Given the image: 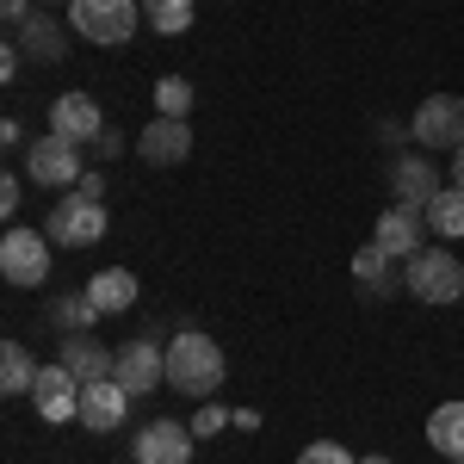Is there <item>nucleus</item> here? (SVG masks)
I'll use <instances>...</instances> for the list:
<instances>
[{"mask_svg":"<svg viewBox=\"0 0 464 464\" xmlns=\"http://www.w3.org/2000/svg\"><path fill=\"white\" fill-rule=\"evenodd\" d=\"M223 347H217L205 328H179L174 341H168V391L192 396V402H211L223 391Z\"/></svg>","mask_w":464,"mask_h":464,"instance_id":"obj_1","label":"nucleus"},{"mask_svg":"<svg viewBox=\"0 0 464 464\" xmlns=\"http://www.w3.org/2000/svg\"><path fill=\"white\" fill-rule=\"evenodd\" d=\"M402 291L421 304H459L464 297V260L452 248H421L415 260H402Z\"/></svg>","mask_w":464,"mask_h":464,"instance_id":"obj_2","label":"nucleus"},{"mask_svg":"<svg viewBox=\"0 0 464 464\" xmlns=\"http://www.w3.org/2000/svg\"><path fill=\"white\" fill-rule=\"evenodd\" d=\"M44 236L56 248H93L106 242V198H87V192H63L50 217H44Z\"/></svg>","mask_w":464,"mask_h":464,"instance_id":"obj_3","label":"nucleus"},{"mask_svg":"<svg viewBox=\"0 0 464 464\" xmlns=\"http://www.w3.org/2000/svg\"><path fill=\"white\" fill-rule=\"evenodd\" d=\"M50 236H37V229H6L0 236V279L13 291H37V285H50Z\"/></svg>","mask_w":464,"mask_h":464,"instance_id":"obj_4","label":"nucleus"},{"mask_svg":"<svg viewBox=\"0 0 464 464\" xmlns=\"http://www.w3.org/2000/svg\"><path fill=\"white\" fill-rule=\"evenodd\" d=\"M69 25L87 44H130L137 37V0H69Z\"/></svg>","mask_w":464,"mask_h":464,"instance_id":"obj_5","label":"nucleus"},{"mask_svg":"<svg viewBox=\"0 0 464 464\" xmlns=\"http://www.w3.org/2000/svg\"><path fill=\"white\" fill-rule=\"evenodd\" d=\"M409 143L428 149V155L459 149L464 143V100H459V93H433V100H421L415 118H409Z\"/></svg>","mask_w":464,"mask_h":464,"instance_id":"obj_6","label":"nucleus"},{"mask_svg":"<svg viewBox=\"0 0 464 464\" xmlns=\"http://www.w3.org/2000/svg\"><path fill=\"white\" fill-rule=\"evenodd\" d=\"M111 378L130 396L161 391V384H168V347H155L149 334H130V341L118 347V359H111Z\"/></svg>","mask_w":464,"mask_h":464,"instance_id":"obj_7","label":"nucleus"},{"mask_svg":"<svg viewBox=\"0 0 464 464\" xmlns=\"http://www.w3.org/2000/svg\"><path fill=\"white\" fill-rule=\"evenodd\" d=\"M81 143H69V137H37V143H25V179H37V186H81Z\"/></svg>","mask_w":464,"mask_h":464,"instance_id":"obj_8","label":"nucleus"},{"mask_svg":"<svg viewBox=\"0 0 464 464\" xmlns=\"http://www.w3.org/2000/svg\"><path fill=\"white\" fill-rule=\"evenodd\" d=\"M32 402H37V415L44 421H81V378H74L69 365L56 359V365H44L37 372V384H32Z\"/></svg>","mask_w":464,"mask_h":464,"instance_id":"obj_9","label":"nucleus"},{"mask_svg":"<svg viewBox=\"0 0 464 464\" xmlns=\"http://www.w3.org/2000/svg\"><path fill=\"white\" fill-rule=\"evenodd\" d=\"M192 155V124L186 118H155L137 130V161L143 168H179Z\"/></svg>","mask_w":464,"mask_h":464,"instance_id":"obj_10","label":"nucleus"},{"mask_svg":"<svg viewBox=\"0 0 464 464\" xmlns=\"http://www.w3.org/2000/svg\"><path fill=\"white\" fill-rule=\"evenodd\" d=\"M372 242H378V248L391 254V260H415V254L428 248V211H409V205H391V211L378 217Z\"/></svg>","mask_w":464,"mask_h":464,"instance_id":"obj_11","label":"nucleus"},{"mask_svg":"<svg viewBox=\"0 0 464 464\" xmlns=\"http://www.w3.org/2000/svg\"><path fill=\"white\" fill-rule=\"evenodd\" d=\"M124 415H130V391H124L118 378H93V384H81V428H87V433H118V428H124Z\"/></svg>","mask_w":464,"mask_h":464,"instance_id":"obj_12","label":"nucleus"},{"mask_svg":"<svg viewBox=\"0 0 464 464\" xmlns=\"http://www.w3.org/2000/svg\"><path fill=\"white\" fill-rule=\"evenodd\" d=\"M192 446H198V433L186 421H149L137 433V446H130V459L137 464H192Z\"/></svg>","mask_w":464,"mask_h":464,"instance_id":"obj_13","label":"nucleus"},{"mask_svg":"<svg viewBox=\"0 0 464 464\" xmlns=\"http://www.w3.org/2000/svg\"><path fill=\"white\" fill-rule=\"evenodd\" d=\"M433 192H440V174H433V155H396L391 161V205H409V211H428Z\"/></svg>","mask_w":464,"mask_h":464,"instance_id":"obj_14","label":"nucleus"},{"mask_svg":"<svg viewBox=\"0 0 464 464\" xmlns=\"http://www.w3.org/2000/svg\"><path fill=\"white\" fill-rule=\"evenodd\" d=\"M50 130L69 137V143H93V137L106 130V111H100L93 93H63V100L50 106Z\"/></svg>","mask_w":464,"mask_h":464,"instance_id":"obj_15","label":"nucleus"},{"mask_svg":"<svg viewBox=\"0 0 464 464\" xmlns=\"http://www.w3.org/2000/svg\"><path fill=\"white\" fill-rule=\"evenodd\" d=\"M13 44H19L32 63H63V56H69V25H63V19H50V13L37 6L32 19L13 32Z\"/></svg>","mask_w":464,"mask_h":464,"instance_id":"obj_16","label":"nucleus"},{"mask_svg":"<svg viewBox=\"0 0 464 464\" xmlns=\"http://www.w3.org/2000/svg\"><path fill=\"white\" fill-rule=\"evenodd\" d=\"M402 260H391V254L378 248V242H365V248L353 254V279H359V291L365 297H396L402 291V273H396Z\"/></svg>","mask_w":464,"mask_h":464,"instance_id":"obj_17","label":"nucleus"},{"mask_svg":"<svg viewBox=\"0 0 464 464\" xmlns=\"http://www.w3.org/2000/svg\"><path fill=\"white\" fill-rule=\"evenodd\" d=\"M63 365H69L81 384H93V378H111V359H118V347H100L93 334H63Z\"/></svg>","mask_w":464,"mask_h":464,"instance_id":"obj_18","label":"nucleus"},{"mask_svg":"<svg viewBox=\"0 0 464 464\" xmlns=\"http://www.w3.org/2000/svg\"><path fill=\"white\" fill-rule=\"evenodd\" d=\"M137 273H130V266H106V273H93V279H87V297H93V304H100V316H118V310H130V304H137Z\"/></svg>","mask_w":464,"mask_h":464,"instance_id":"obj_19","label":"nucleus"},{"mask_svg":"<svg viewBox=\"0 0 464 464\" xmlns=\"http://www.w3.org/2000/svg\"><path fill=\"white\" fill-rule=\"evenodd\" d=\"M428 446L446 452L452 464L464 459V402H440V409L428 415Z\"/></svg>","mask_w":464,"mask_h":464,"instance_id":"obj_20","label":"nucleus"},{"mask_svg":"<svg viewBox=\"0 0 464 464\" xmlns=\"http://www.w3.org/2000/svg\"><path fill=\"white\" fill-rule=\"evenodd\" d=\"M37 372H44V365L25 353V341H6V347H0V391L6 396H32Z\"/></svg>","mask_w":464,"mask_h":464,"instance_id":"obj_21","label":"nucleus"},{"mask_svg":"<svg viewBox=\"0 0 464 464\" xmlns=\"http://www.w3.org/2000/svg\"><path fill=\"white\" fill-rule=\"evenodd\" d=\"M50 322H56V334H87L100 322V304L87 291H63V297H50Z\"/></svg>","mask_w":464,"mask_h":464,"instance_id":"obj_22","label":"nucleus"},{"mask_svg":"<svg viewBox=\"0 0 464 464\" xmlns=\"http://www.w3.org/2000/svg\"><path fill=\"white\" fill-rule=\"evenodd\" d=\"M143 19H149V32H161V37H186L192 19H198V0H143Z\"/></svg>","mask_w":464,"mask_h":464,"instance_id":"obj_23","label":"nucleus"},{"mask_svg":"<svg viewBox=\"0 0 464 464\" xmlns=\"http://www.w3.org/2000/svg\"><path fill=\"white\" fill-rule=\"evenodd\" d=\"M428 229L433 236H464V186H440V192H433Z\"/></svg>","mask_w":464,"mask_h":464,"instance_id":"obj_24","label":"nucleus"},{"mask_svg":"<svg viewBox=\"0 0 464 464\" xmlns=\"http://www.w3.org/2000/svg\"><path fill=\"white\" fill-rule=\"evenodd\" d=\"M155 111H161V118H186V111H192V81H186V74H161V81H155Z\"/></svg>","mask_w":464,"mask_h":464,"instance_id":"obj_25","label":"nucleus"},{"mask_svg":"<svg viewBox=\"0 0 464 464\" xmlns=\"http://www.w3.org/2000/svg\"><path fill=\"white\" fill-rule=\"evenodd\" d=\"M186 428L198 433V440H211V433H223V428H236V415L223 409V402H198V415L186 421Z\"/></svg>","mask_w":464,"mask_h":464,"instance_id":"obj_26","label":"nucleus"},{"mask_svg":"<svg viewBox=\"0 0 464 464\" xmlns=\"http://www.w3.org/2000/svg\"><path fill=\"white\" fill-rule=\"evenodd\" d=\"M297 464H359V459L341 446V440H316V446H304V452H297Z\"/></svg>","mask_w":464,"mask_h":464,"instance_id":"obj_27","label":"nucleus"},{"mask_svg":"<svg viewBox=\"0 0 464 464\" xmlns=\"http://www.w3.org/2000/svg\"><path fill=\"white\" fill-rule=\"evenodd\" d=\"M93 155H100V161H118V155H124V130H100V137H93Z\"/></svg>","mask_w":464,"mask_h":464,"instance_id":"obj_28","label":"nucleus"},{"mask_svg":"<svg viewBox=\"0 0 464 464\" xmlns=\"http://www.w3.org/2000/svg\"><path fill=\"white\" fill-rule=\"evenodd\" d=\"M19 198H25V186H19V174H6V179H0V211L13 217V211H19Z\"/></svg>","mask_w":464,"mask_h":464,"instance_id":"obj_29","label":"nucleus"},{"mask_svg":"<svg viewBox=\"0 0 464 464\" xmlns=\"http://www.w3.org/2000/svg\"><path fill=\"white\" fill-rule=\"evenodd\" d=\"M0 13H6V25H13V32H19V25H25V19H32L37 6H32V0H0Z\"/></svg>","mask_w":464,"mask_h":464,"instance_id":"obj_30","label":"nucleus"},{"mask_svg":"<svg viewBox=\"0 0 464 464\" xmlns=\"http://www.w3.org/2000/svg\"><path fill=\"white\" fill-rule=\"evenodd\" d=\"M19 63H25V50H19V44H6V50H0V81H13Z\"/></svg>","mask_w":464,"mask_h":464,"instance_id":"obj_31","label":"nucleus"},{"mask_svg":"<svg viewBox=\"0 0 464 464\" xmlns=\"http://www.w3.org/2000/svg\"><path fill=\"white\" fill-rule=\"evenodd\" d=\"M378 143H384V149H396V143H409V130H402V124H391V118H384V124H378Z\"/></svg>","mask_w":464,"mask_h":464,"instance_id":"obj_32","label":"nucleus"},{"mask_svg":"<svg viewBox=\"0 0 464 464\" xmlns=\"http://www.w3.org/2000/svg\"><path fill=\"white\" fill-rule=\"evenodd\" d=\"M74 192H87V198H106V179H100V174H81V186H74Z\"/></svg>","mask_w":464,"mask_h":464,"instance_id":"obj_33","label":"nucleus"},{"mask_svg":"<svg viewBox=\"0 0 464 464\" xmlns=\"http://www.w3.org/2000/svg\"><path fill=\"white\" fill-rule=\"evenodd\" d=\"M452 186H464V143L452 149Z\"/></svg>","mask_w":464,"mask_h":464,"instance_id":"obj_34","label":"nucleus"},{"mask_svg":"<svg viewBox=\"0 0 464 464\" xmlns=\"http://www.w3.org/2000/svg\"><path fill=\"white\" fill-rule=\"evenodd\" d=\"M359 464H396V459H384V452H372V459H359Z\"/></svg>","mask_w":464,"mask_h":464,"instance_id":"obj_35","label":"nucleus"},{"mask_svg":"<svg viewBox=\"0 0 464 464\" xmlns=\"http://www.w3.org/2000/svg\"><path fill=\"white\" fill-rule=\"evenodd\" d=\"M37 6H69V0H37Z\"/></svg>","mask_w":464,"mask_h":464,"instance_id":"obj_36","label":"nucleus"},{"mask_svg":"<svg viewBox=\"0 0 464 464\" xmlns=\"http://www.w3.org/2000/svg\"><path fill=\"white\" fill-rule=\"evenodd\" d=\"M459 464H464V459H459Z\"/></svg>","mask_w":464,"mask_h":464,"instance_id":"obj_37","label":"nucleus"}]
</instances>
